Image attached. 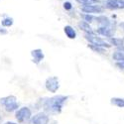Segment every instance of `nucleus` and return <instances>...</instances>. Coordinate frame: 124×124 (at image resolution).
<instances>
[{
    "instance_id": "1",
    "label": "nucleus",
    "mask_w": 124,
    "mask_h": 124,
    "mask_svg": "<svg viewBox=\"0 0 124 124\" xmlns=\"http://www.w3.org/2000/svg\"><path fill=\"white\" fill-rule=\"evenodd\" d=\"M69 100V96L67 95H54L52 97L45 98L42 101V106L44 108V112L51 115H57L63 111V108L67 101Z\"/></svg>"
},
{
    "instance_id": "2",
    "label": "nucleus",
    "mask_w": 124,
    "mask_h": 124,
    "mask_svg": "<svg viewBox=\"0 0 124 124\" xmlns=\"http://www.w3.org/2000/svg\"><path fill=\"white\" fill-rule=\"evenodd\" d=\"M0 105H2L3 108L7 112H13L19 109L20 103L17 100V97L14 95H7L0 98Z\"/></svg>"
},
{
    "instance_id": "3",
    "label": "nucleus",
    "mask_w": 124,
    "mask_h": 124,
    "mask_svg": "<svg viewBox=\"0 0 124 124\" xmlns=\"http://www.w3.org/2000/svg\"><path fill=\"white\" fill-rule=\"evenodd\" d=\"M85 38L89 44H92V45H95V46H98V47H101V48H105V49H109V48L112 47L108 43V41H105L101 37H98L94 33L93 34H85Z\"/></svg>"
},
{
    "instance_id": "4",
    "label": "nucleus",
    "mask_w": 124,
    "mask_h": 124,
    "mask_svg": "<svg viewBox=\"0 0 124 124\" xmlns=\"http://www.w3.org/2000/svg\"><path fill=\"white\" fill-rule=\"evenodd\" d=\"M15 118L19 123H26L32 118V111L27 106L20 107L15 113Z\"/></svg>"
},
{
    "instance_id": "5",
    "label": "nucleus",
    "mask_w": 124,
    "mask_h": 124,
    "mask_svg": "<svg viewBox=\"0 0 124 124\" xmlns=\"http://www.w3.org/2000/svg\"><path fill=\"white\" fill-rule=\"evenodd\" d=\"M45 87L48 91L52 92V93H56V92L60 89L59 78L56 76H52V77L47 78L45 80Z\"/></svg>"
},
{
    "instance_id": "6",
    "label": "nucleus",
    "mask_w": 124,
    "mask_h": 124,
    "mask_svg": "<svg viewBox=\"0 0 124 124\" xmlns=\"http://www.w3.org/2000/svg\"><path fill=\"white\" fill-rule=\"evenodd\" d=\"M101 4L104 9L108 10H120L124 9V0H101Z\"/></svg>"
},
{
    "instance_id": "7",
    "label": "nucleus",
    "mask_w": 124,
    "mask_h": 124,
    "mask_svg": "<svg viewBox=\"0 0 124 124\" xmlns=\"http://www.w3.org/2000/svg\"><path fill=\"white\" fill-rule=\"evenodd\" d=\"M50 117L46 112H39L30 119V124H49Z\"/></svg>"
},
{
    "instance_id": "8",
    "label": "nucleus",
    "mask_w": 124,
    "mask_h": 124,
    "mask_svg": "<svg viewBox=\"0 0 124 124\" xmlns=\"http://www.w3.org/2000/svg\"><path fill=\"white\" fill-rule=\"evenodd\" d=\"M81 11L86 14H100L104 11V7L102 5H97V4L85 5L81 6Z\"/></svg>"
},
{
    "instance_id": "9",
    "label": "nucleus",
    "mask_w": 124,
    "mask_h": 124,
    "mask_svg": "<svg viewBox=\"0 0 124 124\" xmlns=\"http://www.w3.org/2000/svg\"><path fill=\"white\" fill-rule=\"evenodd\" d=\"M115 29H116V25L114 26H110V27H98L96 29V33L98 35H101L103 37H106V38H111L113 37L115 33Z\"/></svg>"
},
{
    "instance_id": "10",
    "label": "nucleus",
    "mask_w": 124,
    "mask_h": 124,
    "mask_svg": "<svg viewBox=\"0 0 124 124\" xmlns=\"http://www.w3.org/2000/svg\"><path fill=\"white\" fill-rule=\"evenodd\" d=\"M31 56H32V62L36 65H39L45 58L44 52L42 49H35L31 51Z\"/></svg>"
},
{
    "instance_id": "11",
    "label": "nucleus",
    "mask_w": 124,
    "mask_h": 124,
    "mask_svg": "<svg viewBox=\"0 0 124 124\" xmlns=\"http://www.w3.org/2000/svg\"><path fill=\"white\" fill-rule=\"evenodd\" d=\"M95 21L99 24V27H110V26H114L116 25L114 21H111V20L106 17V16H98L96 17Z\"/></svg>"
},
{
    "instance_id": "12",
    "label": "nucleus",
    "mask_w": 124,
    "mask_h": 124,
    "mask_svg": "<svg viewBox=\"0 0 124 124\" xmlns=\"http://www.w3.org/2000/svg\"><path fill=\"white\" fill-rule=\"evenodd\" d=\"M64 32H65L66 36L70 40H75L77 38V31L70 25H66L64 27Z\"/></svg>"
},
{
    "instance_id": "13",
    "label": "nucleus",
    "mask_w": 124,
    "mask_h": 124,
    "mask_svg": "<svg viewBox=\"0 0 124 124\" xmlns=\"http://www.w3.org/2000/svg\"><path fill=\"white\" fill-rule=\"evenodd\" d=\"M78 27L80 30H82L85 34H93V30H92V28L90 27L89 23L85 22V21H80L78 23Z\"/></svg>"
},
{
    "instance_id": "14",
    "label": "nucleus",
    "mask_w": 124,
    "mask_h": 124,
    "mask_svg": "<svg viewBox=\"0 0 124 124\" xmlns=\"http://www.w3.org/2000/svg\"><path fill=\"white\" fill-rule=\"evenodd\" d=\"M108 43L111 45V46H114V47H122L124 46V41L123 39L121 38H116V37H111L108 39Z\"/></svg>"
},
{
    "instance_id": "15",
    "label": "nucleus",
    "mask_w": 124,
    "mask_h": 124,
    "mask_svg": "<svg viewBox=\"0 0 124 124\" xmlns=\"http://www.w3.org/2000/svg\"><path fill=\"white\" fill-rule=\"evenodd\" d=\"M110 103L113 106L124 108V98L123 97H112L110 98Z\"/></svg>"
},
{
    "instance_id": "16",
    "label": "nucleus",
    "mask_w": 124,
    "mask_h": 124,
    "mask_svg": "<svg viewBox=\"0 0 124 124\" xmlns=\"http://www.w3.org/2000/svg\"><path fill=\"white\" fill-rule=\"evenodd\" d=\"M87 47H88L92 52H93V53L100 54V55H105V54H106V49H105V48H101V47L92 45V44H89V43H88Z\"/></svg>"
},
{
    "instance_id": "17",
    "label": "nucleus",
    "mask_w": 124,
    "mask_h": 124,
    "mask_svg": "<svg viewBox=\"0 0 124 124\" xmlns=\"http://www.w3.org/2000/svg\"><path fill=\"white\" fill-rule=\"evenodd\" d=\"M112 59L116 62H122L124 61V52L121 50H116L115 52H113L112 54Z\"/></svg>"
},
{
    "instance_id": "18",
    "label": "nucleus",
    "mask_w": 124,
    "mask_h": 124,
    "mask_svg": "<svg viewBox=\"0 0 124 124\" xmlns=\"http://www.w3.org/2000/svg\"><path fill=\"white\" fill-rule=\"evenodd\" d=\"M13 24H14V19L12 17H5V18L2 19V21H1V25L5 28L11 27Z\"/></svg>"
},
{
    "instance_id": "19",
    "label": "nucleus",
    "mask_w": 124,
    "mask_h": 124,
    "mask_svg": "<svg viewBox=\"0 0 124 124\" xmlns=\"http://www.w3.org/2000/svg\"><path fill=\"white\" fill-rule=\"evenodd\" d=\"M77 2L81 4L82 6L85 5H92V4H97L100 2V0H76Z\"/></svg>"
},
{
    "instance_id": "20",
    "label": "nucleus",
    "mask_w": 124,
    "mask_h": 124,
    "mask_svg": "<svg viewBox=\"0 0 124 124\" xmlns=\"http://www.w3.org/2000/svg\"><path fill=\"white\" fill-rule=\"evenodd\" d=\"M81 17L84 18V21H85V22H87V23H92V22H94V21H95V19H96V17L93 16L92 14H86V13L81 14Z\"/></svg>"
},
{
    "instance_id": "21",
    "label": "nucleus",
    "mask_w": 124,
    "mask_h": 124,
    "mask_svg": "<svg viewBox=\"0 0 124 124\" xmlns=\"http://www.w3.org/2000/svg\"><path fill=\"white\" fill-rule=\"evenodd\" d=\"M63 7H64L65 10H67V11H70V10L73 9V4H71L70 2H69V1H66V2L64 3Z\"/></svg>"
},
{
    "instance_id": "22",
    "label": "nucleus",
    "mask_w": 124,
    "mask_h": 124,
    "mask_svg": "<svg viewBox=\"0 0 124 124\" xmlns=\"http://www.w3.org/2000/svg\"><path fill=\"white\" fill-rule=\"evenodd\" d=\"M115 67L119 70H124V61L122 62H116L115 63Z\"/></svg>"
},
{
    "instance_id": "23",
    "label": "nucleus",
    "mask_w": 124,
    "mask_h": 124,
    "mask_svg": "<svg viewBox=\"0 0 124 124\" xmlns=\"http://www.w3.org/2000/svg\"><path fill=\"white\" fill-rule=\"evenodd\" d=\"M8 34V31L5 27H3L2 25H0V35L3 36V35H7Z\"/></svg>"
},
{
    "instance_id": "24",
    "label": "nucleus",
    "mask_w": 124,
    "mask_h": 124,
    "mask_svg": "<svg viewBox=\"0 0 124 124\" xmlns=\"http://www.w3.org/2000/svg\"><path fill=\"white\" fill-rule=\"evenodd\" d=\"M119 27L124 31V21H123V22H121V23H119Z\"/></svg>"
},
{
    "instance_id": "25",
    "label": "nucleus",
    "mask_w": 124,
    "mask_h": 124,
    "mask_svg": "<svg viewBox=\"0 0 124 124\" xmlns=\"http://www.w3.org/2000/svg\"><path fill=\"white\" fill-rule=\"evenodd\" d=\"M4 124H17V123H15V122H12V121H7V122H5Z\"/></svg>"
},
{
    "instance_id": "26",
    "label": "nucleus",
    "mask_w": 124,
    "mask_h": 124,
    "mask_svg": "<svg viewBox=\"0 0 124 124\" xmlns=\"http://www.w3.org/2000/svg\"><path fill=\"white\" fill-rule=\"evenodd\" d=\"M49 124H57V122H56V121H54V122H52V123H49Z\"/></svg>"
},
{
    "instance_id": "27",
    "label": "nucleus",
    "mask_w": 124,
    "mask_h": 124,
    "mask_svg": "<svg viewBox=\"0 0 124 124\" xmlns=\"http://www.w3.org/2000/svg\"><path fill=\"white\" fill-rule=\"evenodd\" d=\"M122 39H123V41H124V37H123V38H122Z\"/></svg>"
},
{
    "instance_id": "28",
    "label": "nucleus",
    "mask_w": 124,
    "mask_h": 124,
    "mask_svg": "<svg viewBox=\"0 0 124 124\" xmlns=\"http://www.w3.org/2000/svg\"><path fill=\"white\" fill-rule=\"evenodd\" d=\"M0 121H1V117H0Z\"/></svg>"
}]
</instances>
